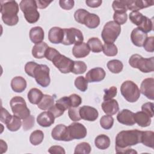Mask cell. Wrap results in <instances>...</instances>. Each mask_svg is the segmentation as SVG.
<instances>
[{"label":"cell","instance_id":"be15d7a7","mask_svg":"<svg viewBox=\"0 0 154 154\" xmlns=\"http://www.w3.org/2000/svg\"><path fill=\"white\" fill-rule=\"evenodd\" d=\"M7 143L5 141H4L2 140H1V153H3L7 151Z\"/></svg>","mask_w":154,"mask_h":154},{"label":"cell","instance_id":"f6af8a7d","mask_svg":"<svg viewBox=\"0 0 154 154\" xmlns=\"http://www.w3.org/2000/svg\"><path fill=\"white\" fill-rule=\"evenodd\" d=\"M113 19L114 21L119 25H123L127 22L128 15L126 13L114 12L113 15Z\"/></svg>","mask_w":154,"mask_h":154},{"label":"cell","instance_id":"5bb4252c","mask_svg":"<svg viewBox=\"0 0 154 154\" xmlns=\"http://www.w3.org/2000/svg\"><path fill=\"white\" fill-rule=\"evenodd\" d=\"M79 115L83 120L93 122L98 118L99 113L96 108L90 106L84 105L79 108Z\"/></svg>","mask_w":154,"mask_h":154},{"label":"cell","instance_id":"7c38bea8","mask_svg":"<svg viewBox=\"0 0 154 154\" xmlns=\"http://www.w3.org/2000/svg\"><path fill=\"white\" fill-rule=\"evenodd\" d=\"M51 136L54 140L57 141H72L69 136L68 127L63 124H59L53 128Z\"/></svg>","mask_w":154,"mask_h":154},{"label":"cell","instance_id":"f907efd6","mask_svg":"<svg viewBox=\"0 0 154 154\" xmlns=\"http://www.w3.org/2000/svg\"><path fill=\"white\" fill-rule=\"evenodd\" d=\"M105 94L103 96V100H109L114 97L117 95V88L114 86L111 87L108 89H104Z\"/></svg>","mask_w":154,"mask_h":154},{"label":"cell","instance_id":"4dcf8cb0","mask_svg":"<svg viewBox=\"0 0 154 154\" xmlns=\"http://www.w3.org/2000/svg\"><path fill=\"white\" fill-rule=\"evenodd\" d=\"M54 97L49 94H43V96L40 102L37 104L39 109L42 110L49 109L54 105Z\"/></svg>","mask_w":154,"mask_h":154},{"label":"cell","instance_id":"91938a15","mask_svg":"<svg viewBox=\"0 0 154 154\" xmlns=\"http://www.w3.org/2000/svg\"><path fill=\"white\" fill-rule=\"evenodd\" d=\"M48 152L50 153H60V154H65L66 152L64 148L60 146H51Z\"/></svg>","mask_w":154,"mask_h":154},{"label":"cell","instance_id":"9a60e30c","mask_svg":"<svg viewBox=\"0 0 154 154\" xmlns=\"http://www.w3.org/2000/svg\"><path fill=\"white\" fill-rule=\"evenodd\" d=\"M106 75L103 69L95 67L90 69L85 75V79L88 82H96L102 81Z\"/></svg>","mask_w":154,"mask_h":154},{"label":"cell","instance_id":"db71d44e","mask_svg":"<svg viewBox=\"0 0 154 154\" xmlns=\"http://www.w3.org/2000/svg\"><path fill=\"white\" fill-rule=\"evenodd\" d=\"M11 117H12V116L8 112V111L1 107V118H0V120H1V122L5 125H7L11 119Z\"/></svg>","mask_w":154,"mask_h":154},{"label":"cell","instance_id":"f546056e","mask_svg":"<svg viewBox=\"0 0 154 154\" xmlns=\"http://www.w3.org/2000/svg\"><path fill=\"white\" fill-rule=\"evenodd\" d=\"M141 143L151 148L154 147V132L153 131H142Z\"/></svg>","mask_w":154,"mask_h":154},{"label":"cell","instance_id":"2e32d148","mask_svg":"<svg viewBox=\"0 0 154 154\" xmlns=\"http://www.w3.org/2000/svg\"><path fill=\"white\" fill-rule=\"evenodd\" d=\"M147 37V34L139 28H134L131 34V39L132 43L138 47H142Z\"/></svg>","mask_w":154,"mask_h":154},{"label":"cell","instance_id":"6125c7cd","mask_svg":"<svg viewBox=\"0 0 154 154\" xmlns=\"http://www.w3.org/2000/svg\"><path fill=\"white\" fill-rule=\"evenodd\" d=\"M52 1H45V0H37L35 1L37 7L38 8L43 9L46 8Z\"/></svg>","mask_w":154,"mask_h":154},{"label":"cell","instance_id":"74e56055","mask_svg":"<svg viewBox=\"0 0 154 154\" xmlns=\"http://www.w3.org/2000/svg\"><path fill=\"white\" fill-rule=\"evenodd\" d=\"M138 28L141 29L146 33L150 32L153 28V19H149L147 16H144L143 22Z\"/></svg>","mask_w":154,"mask_h":154},{"label":"cell","instance_id":"11a10c76","mask_svg":"<svg viewBox=\"0 0 154 154\" xmlns=\"http://www.w3.org/2000/svg\"><path fill=\"white\" fill-rule=\"evenodd\" d=\"M141 109L147 114L151 118L153 117V103L152 102H146L144 103L141 106Z\"/></svg>","mask_w":154,"mask_h":154},{"label":"cell","instance_id":"7a4b0ae2","mask_svg":"<svg viewBox=\"0 0 154 154\" xmlns=\"http://www.w3.org/2000/svg\"><path fill=\"white\" fill-rule=\"evenodd\" d=\"M0 11L3 22L8 26L16 25L19 22L17 15L19 5L15 1H1Z\"/></svg>","mask_w":154,"mask_h":154},{"label":"cell","instance_id":"52a82bcc","mask_svg":"<svg viewBox=\"0 0 154 154\" xmlns=\"http://www.w3.org/2000/svg\"><path fill=\"white\" fill-rule=\"evenodd\" d=\"M10 105L13 114L21 119H25L30 115V110L27 107L24 99L20 96L13 97Z\"/></svg>","mask_w":154,"mask_h":154},{"label":"cell","instance_id":"30bf717a","mask_svg":"<svg viewBox=\"0 0 154 154\" xmlns=\"http://www.w3.org/2000/svg\"><path fill=\"white\" fill-rule=\"evenodd\" d=\"M53 64L62 73H69L72 72L74 61L67 58L60 53L57 55L52 61Z\"/></svg>","mask_w":154,"mask_h":154},{"label":"cell","instance_id":"c3c4849f","mask_svg":"<svg viewBox=\"0 0 154 154\" xmlns=\"http://www.w3.org/2000/svg\"><path fill=\"white\" fill-rule=\"evenodd\" d=\"M35 120L34 117L32 115H29L28 117L23 120L22 122V126L24 131H28L31 129L34 125Z\"/></svg>","mask_w":154,"mask_h":154},{"label":"cell","instance_id":"680465c9","mask_svg":"<svg viewBox=\"0 0 154 154\" xmlns=\"http://www.w3.org/2000/svg\"><path fill=\"white\" fill-rule=\"evenodd\" d=\"M59 4L61 8L66 10H71L75 4V2L73 0H60L59 1Z\"/></svg>","mask_w":154,"mask_h":154},{"label":"cell","instance_id":"836d02e7","mask_svg":"<svg viewBox=\"0 0 154 154\" xmlns=\"http://www.w3.org/2000/svg\"><path fill=\"white\" fill-rule=\"evenodd\" d=\"M44 138V134L40 130L33 131L29 137V141L34 146H37L42 143Z\"/></svg>","mask_w":154,"mask_h":154},{"label":"cell","instance_id":"d4e9b609","mask_svg":"<svg viewBox=\"0 0 154 154\" xmlns=\"http://www.w3.org/2000/svg\"><path fill=\"white\" fill-rule=\"evenodd\" d=\"M26 81L22 76H16L11 81L12 90L16 93H22L26 88Z\"/></svg>","mask_w":154,"mask_h":154},{"label":"cell","instance_id":"d6986e66","mask_svg":"<svg viewBox=\"0 0 154 154\" xmlns=\"http://www.w3.org/2000/svg\"><path fill=\"white\" fill-rule=\"evenodd\" d=\"M102 108L106 115L112 116L116 114L119 110V106L116 99L104 100L102 103Z\"/></svg>","mask_w":154,"mask_h":154},{"label":"cell","instance_id":"44dd1931","mask_svg":"<svg viewBox=\"0 0 154 154\" xmlns=\"http://www.w3.org/2000/svg\"><path fill=\"white\" fill-rule=\"evenodd\" d=\"M55 119L54 116L49 111H44L37 116V122L40 126L47 128L54 123Z\"/></svg>","mask_w":154,"mask_h":154},{"label":"cell","instance_id":"83f0119b","mask_svg":"<svg viewBox=\"0 0 154 154\" xmlns=\"http://www.w3.org/2000/svg\"><path fill=\"white\" fill-rule=\"evenodd\" d=\"M43 94L42 91L37 88H31L28 93V99L30 103L37 105L42 100Z\"/></svg>","mask_w":154,"mask_h":154},{"label":"cell","instance_id":"ab89813d","mask_svg":"<svg viewBox=\"0 0 154 154\" xmlns=\"http://www.w3.org/2000/svg\"><path fill=\"white\" fill-rule=\"evenodd\" d=\"M114 124V119L111 116H103L100 120V125L102 128L108 130L111 129Z\"/></svg>","mask_w":154,"mask_h":154},{"label":"cell","instance_id":"816d5d0a","mask_svg":"<svg viewBox=\"0 0 154 154\" xmlns=\"http://www.w3.org/2000/svg\"><path fill=\"white\" fill-rule=\"evenodd\" d=\"M56 103L60 106L63 109L66 110L71 107V103L69 97L64 96L56 101Z\"/></svg>","mask_w":154,"mask_h":154},{"label":"cell","instance_id":"94428289","mask_svg":"<svg viewBox=\"0 0 154 154\" xmlns=\"http://www.w3.org/2000/svg\"><path fill=\"white\" fill-rule=\"evenodd\" d=\"M85 3L90 7L97 8L102 4V1L101 0H87Z\"/></svg>","mask_w":154,"mask_h":154},{"label":"cell","instance_id":"8d00e7d4","mask_svg":"<svg viewBox=\"0 0 154 154\" xmlns=\"http://www.w3.org/2000/svg\"><path fill=\"white\" fill-rule=\"evenodd\" d=\"M103 54L108 57H114L117 54L118 49L114 43H105L102 49Z\"/></svg>","mask_w":154,"mask_h":154},{"label":"cell","instance_id":"8fae6325","mask_svg":"<svg viewBox=\"0 0 154 154\" xmlns=\"http://www.w3.org/2000/svg\"><path fill=\"white\" fill-rule=\"evenodd\" d=\"M69 134L72 140L74 139H82L87 135V129L81 123L74 122L68 126Z\"/></svg>","mask_w":154,"mask_h":154},{"label":"cell","instance_id":"f35d334b","mask_svg":"<svg viewBox=\"0 0 154 154\" xmlns=\"http://www.w3.org/2000/svg\"><path fill=\"white\" fill-rule=\"evenodd\" d=\"M87 68V65L84 61H74V64L72 70V73L76 75L82 74L85 72Z\"/></svg>","mask_w":154,"mask_h":154},{"label":"cell","instance_id":"f1b7e54d","mask_svg":"<svg viewBox=\"0 0 154 154\" xmlns=\"http://www.w3.org/2000/svg\"><path fill=\"white\" fill-rule=\"evenodd\" d=\"M94 144L97 148L101 150H105L109 147L110 139L107 135L105 134H100L96 137L94 140Z\"/></svg>","mask_w":154,"mask_h":154},{"label":"cell","instance_id":"1f68e13d","mask_svg":"<svg viewBox=\"0 0 154 154\" xmlns=\"http://www.w3.org/2000/svg\"><path fill=\"white\" fill-rule=\"evenodd\" d=\"M87 45L90 51L93 52L98 53L102 51L103 45L101 41L97 37H91L87 41Z\"/></svg>","mask_w":154,"mask_h":154},{"label":"cell","instance_id":"b9f144b4","mask_svg":"<svg viewBox=\"0 0 154 154\" xmlns=\"http://www.w3.org/2000/svg\"><path fill=\"white\" fill-rule=\"evenodd\" d=\"M91 148L89 143L87 142H82L75 147L74 153L89 154L91 152Z\"/></svg>","mask_w":154,"mask_h":154},{"label":"cell","instance_id":"277c9868","mask_svg":"<svg viewBox=\"0 0 154 154\" xmlns=\"http://www.w3.org/2000/svg\"><path fill=\"white\" fill-rule=\"evenodd\" d=\"M129 64L133 68L138 69L143 73H149L154 70V58H144L139 54L132 55L129 60Z\"/></svg>","mask_w":154,"mask_h":154},{"label":"cell","instance_id":"3957f363","mask_svg":"<svg viewBox=\"0 0 154 154\" xmlns=\"http://www.w3.org/2000/svg\"><path fill=\"white\" fill-rule=\"evenodd\" d=\"M20 10L23 13L26 20L29 23H34L40 18V13L37 11L35 1L22 0L19 4Z\"/></svg>","mask_w":154,"mask_h":154},{"label":"cell","instance_id":"d590c367","mask_svg":"<svg viewBox=\"0 0 154 154\" xmlns=\"http://www.w3.org/2000/svg\"><path fill=\"white\" fill-rule=\"evenodd\" d=\"M112 7L114 12L126 13L128 10L127 7V0L114 1Z\"/></svg>","mask_w":154,"mask_h":154},{"label":"cell","instance_id":"484cf974","mask_svg":"<svg viewBox=\"0 0 154 154\" xmlns=\"http://www.w3.org/2000/svg\"><path fill=\"white\" fill-rule=\"evenodd\" d=\"M49 46L45 42H41L35 44L32 49V55L35 58L41 59L45 57V52Z\"/></svg>","mask_w":154,"mask_h":154},{"label":"cell","instance_id":"ee69618b","mask_svg":"<svg viewBox=\"0 0 154 154\" xmlns=\"http://www.w3.org/2000/svg\"><path fill=\"white\" fill-rule=\"evenodd\" d=\"M89 13V12L85 9L82 8H79L77 10L75 13H74V17L75 20L81 23V24H84V19L86 17V16Z\"/></svg>","mask_w":154,"mask_h":154},{"label":"cell","instance_id":"603a6c76","mask_svg":"<svg viewBox=\"0 0 154 154\" xmlns=\"http://www.w3.org/2000/svg\"><path fill=\"white\" fill-rule=\"evenodd\" d=\"M45 37L44 31L40 26L32 27L29 31V38L31 41L35 43L42 42Z\"/></svg>","mask_w":154,"mask_h":154},{"label":"cell","instance_id":"6f0895ef","mask_svg":"<svg viewBox=\"0 0 154 154\" xmlns=\"http://www.w3.org/2000/svg\"><path fill=\"white\" fill-rule=\"evenodd\" d=\"M69 97L70 100L71 107H78L81 104L82 99L79 95L76 94H72Z\"/></svg>","mask_w":154,"mask_h":154},{"label":"cell","instance_id":"7402d4cb","mask_svg":"<svg viewBox=\"0 0 154 154\" xmlns=\"http://www.w3.org/2000/svg\"><path fill=\"white\" fill-rule=\"evenodd\" d=\"M90 52V49L87 43L82 42L81 43L75 45L72 49L73 56L77 58H84L87 57Z\"/></svg>","mask_w":154,"mask_h":154},{"label":"cell","instance_id":"bcb514c9","mask_svg":"<svg viewBox=\"0 0 154 154\" xmlns=\"http://www.w3.org/2000/svg\"><path fill=\"white\" fill-rule=\"evenodd\" d=\"M68 114L69 118L74 122H77L81 120L79 115V108L78 107H70L68 111Z\"/></svg>","mask_w":154,"mask_h":154},{"label":"cell","instance_id":"9c48e42d","mask_svg":"<svg viewBox=\"0 0 154 154\" xmlns=\"http://www.w3.org/2000/svg\"><path fill=\"white\" fill-rule=\"evenodd\" d=\"M49 71V68L45 64H38L37 66L34 71V78L38 85L46 87L50 84Z\"/></svg>","mask_w":154,"mask_h":154},{"label":"cell","instance_id":"4fadbf2b","mask_svg":"<svg viewBox=\"0 0 154 154\" xmlns=\"http://www.w3.org/2000/svg\"><path fill=\"white\" fill-rule=\"evenodd\" d=\"M140 93L144 95L147 98L153 100L154 99V79L148 78L144 79L140 87Z\"/></svg>","mask_w":154,"mask_h":154},{"label":"cell","instance_id":"cb8c5ba5","mask_svg":"<svg viewBox=\"0 0 154 154\" xmlns=\"http://www.w3.org/2000/svg\"><path fill=\"white\" fill-rule=\"evenodd\" d=\"M134 120L140 126L144 128L151 123V117L144 111H138L134 114Z\"/></svg>","mask_w":154,"mask_h":154},{"label":"cell","instance_id":"ffe728a7","mask_svg":"<svg viewBox=\"0 0 154 154\" xmlns=\"http://www.w3.org/2000/svg\"><path fill=\"white\" fill-rule=\"evenodd\" d=\"M63 38V29L58 26H54L49 29L48 32V39L52 43L58 44L62 43Z\"/></svg>","mask_w":154,"mask_h":154},{"label":"cell","instance_id":"ac0fdd59","mask_svg":"<svg viewBox=\"0 0 154 154\" xmlns=\"http://www.w3.org/2000/svg\"><path fill=\"white\" fill-rule=\"evenodd\" d=\"M153 1H142V0H127L128 10L132 11L147 8L153 5Z\"/></svg>","mask_w":154,"mask_h":154},{"label":"cell","instance_id":"e0dca14e","mask_svg":"<svg viewBox=\"0 0 154 154\" xmlns=\"http://www.w3.org/2000/svg\"><path fill=\"white\" fill-rule=\"evenodd\" d=\"M134 114L131 111L123 109L117 116L118 122L123 125L127 126H132L135 123L134 120Z\"/></svg>","mask_w":154,"mask_h":154},{"label":"cell","instance_id":"f5cc1de1","mask_svg":"<svg viewBox=\"0 0 154 154\" xmlns=\"http://www.w3.org/2000/svg\"><path fill=\"white\" fill-rule=\"evenodd\" d=\"M143 46L146 51L153 52L154 51V37L153 36L147 37Z\"/></svg>","mask_w":154,"mask_h":154},{"label":"cell","instance_id":"8992f818","mask_svg":"<svg viewBox=\"0 0 154 154\" xmlns=\"http://www.w3.org/2000/svg\"><path fill=\"white\" fill-rule=\"evenodd\" d=\"M121 32V26L114 21L106 22L101 33V37L105 43H113Z\"/></svg>","mask_w":154,"mask_h":154},{"label":"cell","instance_id":"ba28073f","mask_svg":"<svg viewBox=\"0 0 154 154\" xmlns=\"http://www.w3.org/2000/svg\"><path fill=\"white\" fill-rule=\"evenodd\" d=\"M64 38L62 44L64 45H78L84 41V36L82 32L75 28H64Z\"/></svg>","mask_w":154,"mask_h":154},{"label":"cell","instance_id":"9f6ffc18","mask_svg":"<svg viewBox=\"0 0 154 154\" xmlns=\"http://www.w3.org/2000/svg\"><path fill=\"white\" fill-rule=\"evenodd\" d=\"M59 54L60 52L57 49L51 47H48L46 51L45 57L47 60L52 61V60Z\"/></svg>","mask_w":154,"mask_h":154},{"label":"cell","instance_id":"60d3db41","mask_svg":"<svg viewBox=\"0 0 154 154\" xmlns=\"http://www.w3.org/2000/svg\"><path fill=\"white\" fill-rule=\"evenodd\" d=\"M75 85L80 91L84 92L88 88V81L83 76L77 77L75 80Z\"/></svg>","mask_w":154,"mask_h":154},{"label":"cell","instance_id":"5b68a950","mask_svg":"<svg viewBox=\"0 0 154 154\" xmlns=\"http://www.w3.org/2000/svg\"><path fill=\"white\" fill-rule=\"evenodd\" d=\"M120 92L123 97L129 102H135L140 97V90L133 81L128 80L123 82L120 87Z\"/></svg>","mask_w":154,"mask_h":154},{"label":"cell","instance_id":"7dc6e473","mask_svg":"<svg viewBox=\"0 0 154 154\" xmlns=\"http://www.w3.org/2000/svg\"><path fill=\"white\" fill-rule=\"evenodd\" d=\"M48 111H49L54 116L55 118H57L62 116L64 114L65 110L58 104L55 103L48 109Z\"/></svg>","mask_w":154,"mask_h":154},{"label":"cell","instance_id":"4316f807","mask_svg":"<svg viewBox=\"0 0 154 154\" xmlns=\"http://www.w3.org/2000/svg\"><path fill=\"white\" fill-rule=\"evenodd\" d=\"M100 24V18L99 17L94 13H89L85 17L84 25H85L87 27L94 29L97 28Z\"/></svg>","mask_w":154,"mask_h":154},{"label":"cell","instance_id":"e575fe53","mask_svg":"<svg viewBox=\"0 0 154 154\" xmlns=\"http://www.w3.org/2000/svg\"><path fill=\"white\" fill-rule=\"evenodd\" d=\"M20 119L14 115L12 116L11 120L6 125L7 129L11 132H15L19 130L22 125Z\"/></svg>","mask_w":154,"mask_h":154},{"label":"cell","instance_id":"6da1fadb","mask_svg":"<svg viewBox=\"0 0 154 154\" xmlns=\"http://www.w3.org/2000/svg\"><path fill=\"white\" fill-rule=\"evenodd\" d=\"M142 131L138 129L122 131L116 137L117 153H137L131 147L141 143Z\"/></svg>","mask_w":154,"mask_h":154},{"label":"cell","instance_id":"681fc988","mask_svg":"<svg viewBox=\"0 0 154 154\" xmlns=\"http://www.w3.org/2000/svg\"><path fill=\"white\" fill-rule=\"evenodd\" d=\"M38 65V64L37 63H35L34 61H29V62L26 63V64L25 66V71L26 73L28 75L34 78V71Z\"/></svg>","mask_w":154,"mask_h":154},{"label":"cell","instance_id":"d6a6232c","mask_svg":"<svg viewBox=\"0 0 154 154\" xmlns=\"http://www.w3.org/2000/svg\"><path fill=\"white\" fill-rule=\"evenodd\" d=\"M106 66L108 70L112 73H119L121 72L123 68V64L119 60H112L109 61Z\"/></svg>","mask_w":154,"mask_h":154},{"label":"cell","instance_id":"7bdbcfd3","mask_svg":"<svg viewBox=\"0 0 154 154\" xmlns=\"http://www.w3.org/2000/svg\"><path fill=\"white\" fill-rule=\"evenodd\" d=\"M129 19L135 25L139 26L141 22L143 20L144 16L143 15L142 13H140L139 11H132L129 14Z\"/></svg>","mask_w":154,"mask_h":154}]
</instances>
